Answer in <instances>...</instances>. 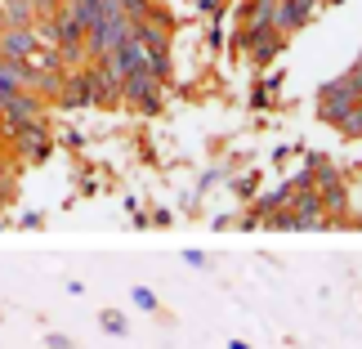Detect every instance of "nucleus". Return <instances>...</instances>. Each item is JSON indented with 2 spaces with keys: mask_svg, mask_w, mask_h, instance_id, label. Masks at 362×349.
<instances>
[{
  "mask_svg": "<svg viewBox=\"0 0 362 349\" xmlns=\"http://www.w3.org/2000/svg\"><path fill=\"white\" fill-rule=\"evenodd\" d=\"M32 121H45V103H40L32 90L9 94L5 99V125H32Z\"/></svg>",
  "mask_w": 362,
  "mask_h": 349,
  "instance_id": "7",
  "label": "nucleus"
},
{
  "mask_svg": "<svg viewBox=\"0 0 362 349\" xmlns=\"http://www.w3.org/2000/svg\"><path fill=\"white\" fill-rule=\"evenodd\" d=\"M358 103H362V76L358 72H344V76L327 81V86L317 90V117L331 121V125L349 113V108H358Z\"/></svg>",
  "mask_w": 362,
  "mask_h": 349,
  "instance_id": "1",
  "label": "nucleus"
},
{
  "mask_svg": "<svg viewBox=\"0 0 362 349\" xmlns=\"http://www.w3.org/2000/svg\"><path fill=\"white\" fill-rule=\"evenodd\" d=\"M99 327L112 331V336H125V318H121L117 309H103V314H99Z\"/></svg>",
  "mask_w": 362,
  "mask_h": 349,
  "instance_id": "14",
  "label": "nucleus"
},
{
  "mask_svg": "<svg viewBox=\"0 0 362 349\" xmlns=\"http://www.w3.org/2000/svg\"><path fill=\"white\" fill-rule=\"evenodd\" d=\"M242 13H246L242 32H269L273 18H277V0H246Z\"/></svg>",
  "mask_w": 362,
  "mask_h": 349,
  "instance_id": "10",
  "label": "nucleus"
},
{
  "mask_svg": "<svg viewBox=\"0 0 362 349\" xmlns=\"http://www.w3.org/2000/svg\"><path fill=\"white\" fill-rule=\"evenodd\" d=\"M5 135H9V152H13L18 161L36 166V161H45V157H49V130H45V121H32V125H5Z\"/></svg>",
  "mask_w": 362,
  "mask_h": 349,
  "instance_id": "2",
  "label": "nucleus"
},
{
  "mask_svg": "<svg viewBox=\"0 0 362 349\" xmlns=\"http://www.w3.org/2000/svg\"><path fill=\"white\" fill-rule=\"evenodd\" d=\"M59 108H94L90 63H86V67H67V76H63V94H59Z\"/></svg>",
  "mask_w": 362,
  "mask_h": 349,
  "instance_id": "6",
  "label": "nucleus"
},
{
  "mask_svg": "<svg viewBox=\"0 0 362 349\" xmlns=\"http://www.w3.org/2000/svg\"><path fill=\"white\" fill-rule=\"evenodd\" d=\"M197 9H202V13H224L228 0H197Z\"/></svg>",
  "mask_w": 362,
  "mask_h": 349,
  "instance_id": "15",
  "label": "nucleus"
},
{
  "mask_svg": "<svg viewBox=\"0 0 362 349\" xmlns=\"http://www.w3.org/2000/svg\"><path fill=\"white\" fill-rule=\"evenodd\" d=\"M121 103L139 108V113H157L161 108V76H152L148 67L144 72H130L121 81Z\"/></svg>",
  "mask_w": 362,
  "mask_h": 349,
  "instance_id": "3",
  "label": "nucleus"
},
{
  "mask_svg": "<svg viewBox=\"0 0 362 349\" xmlns=\"http://www.w3.org/2000/svg\"><path fill=\"white\" fill-rule=\"evenodd\" d=\"M130 300L139 304V309H148V314H157V309H161L157 291H148V287H134V291H130Z\"/></svg>",
  "mask_w": 362,
  "mask_h": 349,
  "instance_id": "13",
  "label": "nucleus"
},
{
  "mask_svg": "<svg viewBox=\"0 0 362 349\" xmlns=\"http://www.w3.org/2000/svg\"><path fill=\"white\" fill-rule=\"evenodd\" d=\"M228 349H250V345L246 341H228Z\"/></svg>",
  "mask_w": 362,
  "mask_h": 349,
  "instance_id": "17",
  "label": "nucleus"
},
{
  "mask_svg": "<svg viewBox=\"0 0 362 349\" xmlns=\"http://www.w3.org/2000/svg\"><path fill=\"white\" fill-rule=\"evenodd\" d=\"M313 5H304V0H277V18H273V32H282V36H291V32H300L304 23L313 18Z\"/></svg>",
  "mask_w": 362,
  "mask_h": 349,
  "instance_id": "8",
  "label": "nucleus"
},
{
  "mask_svg": "<svg viewBox=\"0 0 362 349\" xmlns=\"http://www.w3.org/2000/svg\"><path fill=\"white\" fill-rule=\"evenodd\" d=\"M322 5H344V0H322Z\"/></svg>",
  "mask_w": 362,
  "mask_h": 349,
  "instance_id": "18",
  "label": "nucleus"
},
{
  "mask_svg": "<svg viewBox=\"0 0 362 349\" xmlns=\"http://www.w3.org/2000/svg\"><path fill=\"white\" fill-rule=\"evenodd\" d=\"M238 40H242V50L250 54V59H255V67H269L277 54H282V45H286V36L273 32V27L269 32H242Z\"/></svg>",
  "mask_w": 362,
  "mask_h": 349,
  "instance_id": "5",
  "label": "nucleus"
},
{
  "mask_svg": "<svg viewBox=\"0 0 362 349\" xmlns=\"http://www.w3.org/2000/svg\"><path fill=\"white\" fill-rule=\"evenodd\" d=\"M336 130H340L344 139H362V103H358V108H349V113L336 121Z\"/></svg>",
  "mask_w": 362,
  "mask_h": 349,
  "instance_id": "12",
  "label": "nucleus"
},
{
  "mask_svg": "<svg viewBox=\"0 0 362 349\" xmlns=\"http://www.w3.org/2000/svg\"><path fill=\"white\" fill-rule=\"evenodd\" d=\"M36 50H40L36 23H27V27H5V32H0V59H9V63H27Z\"/></svg>",
  "mask_w": 362,
  "mask_h": 349,
  "instance_id": "4",
  "label": "nucleus"
},
{
  "mask_svg": "<svg viewBox=\"0 0 362 349\" xmlns=\"http://www.w3.org/2000/svg\"><path fill=\"white\" fill-rule=\"evenodd\" d=\"M49 349H72V341H67V336H49Z\"/></svg>",
  "mask_w": 362,
  "mask_h": 349,
  "instance_id": "16",
  "label": "nucleus"
},
{
  "mask_svg": "<svg viewBox=\"0 0 362 349\" xmlns=\"http://www.w3.org/2000/svg\"><path fill=\"white\" fill-rule=\"evenodd\" d=\"M144 27H157V32H175V13L161 5V0H148V9H144V18H139Z\"/></svg>",
  "mask_w": 362,
  "mask_h": 349,
  "instance_id": "11",
  "label": "nucleus"
},
{
  "mask_svg": "<svg viewBox=\"0 0 362 349\" xmlns=\"http://www.w3.org/2000/svg\"><path fill=\"white\" fill-rule=\"evenodd\" d=\"M32 86H36V72L27 63L0 59V99H9V94H18V90H32Z\"/></svg>",
  "mask_w": 362,
  "mask_h": 349,
  "instance_id": "9",
  "label": "nucleus"
}]
</instances>
